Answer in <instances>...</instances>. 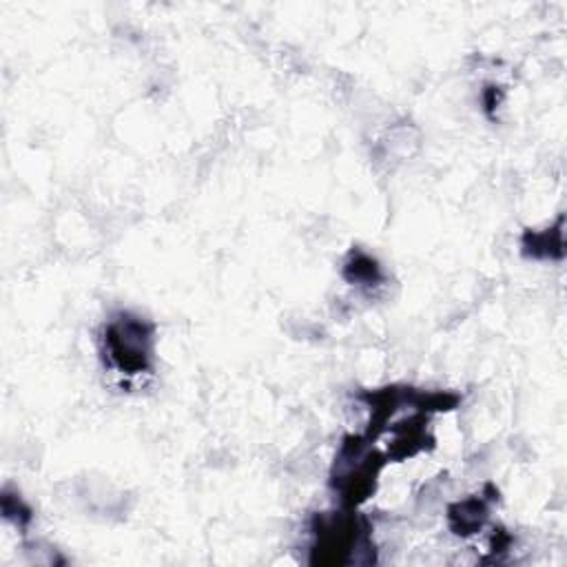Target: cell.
Masks as SVG:
<instances>
[{"instance_id":"7a4b0ae2","label":"cell","mask_w":567,"mask_h":567,"mask_svg":"<svg viewBox=\"0 0 567 567\" xmlns=\"http://www.w3.org/2000/svg\"><path fill=\"white\" fill-rule=\"evenodd\" d=\"M365 540L363 529L354 518H341V520H328L317 532V545H315V563L326 565H341L357 560L354 551Z\"/></svg>"},{"instance_id":"3957f363","label":"cell","mask_w":567,"mask_h":567,"mask_svg":"<svg viewBox=\"0 0 567 567\" xmlns=\"http://www.w3.org/2000/svg\"><path fill=\"white\" fill-rule=\"evenodd\" d=\"M452 518H458V525H454L458 534H470L474 527H481L485 518V507L481 501H465L463 505H458V514L452 512Z\"/></svg>"},{"instance_id":"6da1fadb","label":"cell","mask_w":567,"mask_h":567,"mask_svg":"<svg viewBox=\"0 0 567 567\" xmlns=\"http://www.w3.org/2000/svg\"><path fill=\"white\" fill-rule=\"evenodd\" d=\"M153 332L137 317L122 315L106 328V348L113 363L126 372H140L151 359Z\"/></svg>"}]
</instances>
